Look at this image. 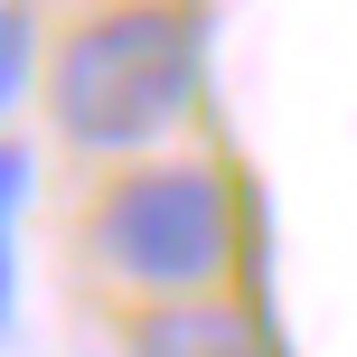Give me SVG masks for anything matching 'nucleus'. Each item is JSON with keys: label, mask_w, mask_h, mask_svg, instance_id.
<instances>
[{"label": "nucleus", "mask_w": 357, "mask_h": 357, "mask_svg": "<svg viewBox=\"0 0 357 357\" xmlns=\"http://www.w3.org/2000/svg\"><path fill=\"white\" fill-rule=\"evenodd\" d=\"M197 19L169 0H123L85 19L47 66V113L94 160H151L197 104Z\"/></svg>", "instance_id": "obj_1"}, {"label": "nucleus", "mask_w": 357, "mask_h": 357, "mask_svg": "<svg viewBox=\"0 0 357 357\" xmlns=\"http://www.w3.org/2000/svg\"><path fill=\"white\" fill-rule=\"evenodd\" d=\"M94 254L104 273L160 291V301H188L226 273L235 254V197L207 160H142L123 169L104 197H94Z\"/></svg>", "instance_id": "obj_2"}, {"label": "nucleus", "mask_w": 357, "mask_h": 357, "mask_svg": "<svg viewBox=\"0 0 357 357\" xmlns=\"http://www.w3.org/2000/svg\"><path fill=\"white\" fill-rule=\"evenodd\" d=\"M132 357H264V329L216 291H188V301H151L132 320Z\"/></svg>", "instance_id": "obj_3"}, {"label": "nucleus", "mask_w": 357, "mask_h": 357, "mask_svg": "<svg viewBox=\"0 0 357 357\" xmlns=\"http://www.w3.org/2000/svg\"><path fill=\"white\" fill-rule=\"evenodd\" d=\"M29 75H38V29H29L19 0H0V123H10V104L29 94Z\"/></svg>", "instance_id": "obj_4"}, {"label": "nucleus", "mask_w": 357, "mask_h": 357, "mask_svg": "<svg viewBox=\"0 0 357 357\" xmlns=\"http://www.w3.org/2000/svg\"><path fill=\"white\" fill-rule=\"evenodd\" d=\"M19 207H29V151H19V142H0V226H10Z\"/></svg>", "instance_id": "obj_5"}, {"label": "nucleus", "mask_w": 357, "mask_h": 357, "mask_svg": "<svg viewBox=\"0 0 357 357\" xmlns=\"http://www.w3.org/2000/svg\"><path fill=\"white\" fill-rule=\"evenodd\" d=\"M10 310H19V245H10V226H0V329H10Z\"/></svg>", "instance_id": "obj_6"}]
</instances>
